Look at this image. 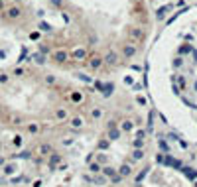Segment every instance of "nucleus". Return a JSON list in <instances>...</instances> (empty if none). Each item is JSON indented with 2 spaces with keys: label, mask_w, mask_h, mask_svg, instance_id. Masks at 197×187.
Returning <instances> with one entry per match:
<instances>
[{
  "label": "nucleus",
  "mask_w": 197,
  "mask_h": 187,
  "mask_svg": "<svg viewBox=\"0 0 197 187\" xmlns=\"http://www.w3.org/2000/svg\"><path fill=\"white\" fill-rule=\"evenodd\" d=\"M144 30L140 28V26H132L128 30V40H130V43H140V41H144Z\"/></svg>",
  "instance_id": "1"
},
{
  "label": "nucleus",
  "mask_w": 197,
  "mask_h": 187,
  "mask_svg": "<svg viewBox=\"0 0 197 187\" xmlns=\"http://www.w3.org/2000/svg\"><path fill=\"white\" fill-rule=\"evenodd\" d=\"M103 57H99V55H91L89 57V63H87V65H89V69H93V71H97V69H101V67H103Z\"/></svg>",
  "instance_id": "2"
},
{
  "label": "nucleus",
  "mask_w": 197,
  "mask_h": 187,
  "mask_svg": "<svg viewBox=\"0 0 197 187\" xmlns=\"http://www.w3.org/2000/svg\"><path fill=\"white\" fill-rule=\"evenodd\" d=\"M136 46L134 43H124V47H122V55H124L126 59H132L134 55H136Z\"/></svg>",
  "instance_id": "3"
},
{
  "label": "nucleus",
  "mask_w": 197,
  "mask_h": 187,
  "mask_svg": "<svg viewBox=\"0 0 197 187\" xmlns=\"http://www.w3.org/2000/svg\"><path fill=\"white\" fill-rule=\"evenodd\" d=\"M53 59H55V63H67V59H69V53L65 49H57L55 53H53Z\"/></svg>",
  "instance_id": "4"
},
{
  "label": "nucleus",
  "mask_w": 197,
  "mask_h": 187,
  "mask_svg": "<svg viewBox=\"0 0 197 187\" xmlns=\"http://www.w3.org/2000/svg\"><path fill=\"white\" fill-rule=\"evenodd\" d=\"M103 61L108 63V65H118V53H116L114 49H111V51L107 53V57L103 59Z\"/></svg>",
  "instance_id": "5"
},
{
  "label": "nucleus",
  "mask_w": 197,
  "mask_h": 187,
  "mask_svg": "<svg viewBox=\"0 0 197 187\" xmlns=\"http://www.w3.org/2000/svg\"><path fill=\"white\" fill-rule=\"evenodd\" d=\"M107 130H108V140H111V142H116L120 138V134H122L118 126H111V128H107Z\"/></svg>",
  "instance_id": "6"
},
{
  "label": "nucleus",
  "mask_w": 197,
  "mask_h": 187,
  "mask_svg": "<svg viewBox=\"0 0 197 187\" xmlns=\"http://www.w3.org/2000/svg\"><path fill=\"white\" fill-rule=\"evenodd\" d=\"M61 160H63V158H61L59 154L52 152V154H49V169H52V171H53V169H57L55 166H57V163H61Z\"/></svg>",
  "instance_id": "7"
},
{
  "label": "nucleus",
  "mask_w": 197,
  "mask_h": 187,
  "mask_svg": "<svg viewBox=\"0 0 197 187\" xmlns=\"http://www.w3.org/2000/svg\"><path fill=\"white\" fill-rule=\"evenodd\" d=\"M112 93H114V83H111V81H108V83H103V91H101V95H103L105 99H108Z\"/></svg>",
  "instance_id": "8"
},
{
  "label": "nucleus",
  "mask_w": 197,
  "mask_h": 187,
  "mask_svg": "<svg viewBox=\"0 0 197 187\" xmlns=\"http://www.w3.org/2000/svg\"><path fill=\"white\" fill-rule=\"evenodd\" d=\"M181 171H183V175L189 179V181H195L197 179V171L193 168H181Z\"/></svg>",
  "instance_id": "9"
},
{
  "label": "nucleus",
  "mask_w": 197,
  "mask_h": 187,
  "mask_svg": "<svg viewBox=\"0 0 197 187\" xmlns=\"http://www.w3.org/2000/svg\"><path fill=\"white\" fill-rule=\"evenodd\" d=\"M101 173H103V175H105L107 179H111V177H114L116 173H118V171H116L114 168H111V166H105L103 169H101Z\"/></svg>",
  "instance_id": "10"
},
{
  "label": "nucleus",
  "mask_w": 197,
  "mask_h": 187,
  "mask_svg": "<svg viewBox=\"0 0 197 187\" xmlns=\"http://www.w3.org/2000/svg\"><path fill=\"white\" fill-rule=\"evenodd\" d=\"M2 173L4 175H14L16 173V163H4L2 166Z\"/></svg>",
  "instance_id": "11"
},
{
  "label": "nucleus",
  "mask_w": 197,
  "mask_h": 187,
  "mask_svg": "<svg viewBox=\"0 0 197 187\" xmlns=\"http://www.w3.org/2000/svg\"><path fill=\"white\" fill-rule=\"evenodd\" d=\"M8 18H12V20H16V18H20L22 16V10L18 8V6H12V8H8Z\"/></svg>",
  "instance_id": "12"
},
{
  "label": "nucleus",
  "mask_w": 197,
  "mask_h": 187,
  "mask_svg": "<svg viewBox=\"0 0 197 187\" xmlns=\"http://www.w3.org/2000/svg\"><path fill=\"white\" fill-rule=\"evenodd\" d=\"M85 57H87V49L85 47H79V49L73 51V59H77V61H81V59H85Z\"/></svg>",
  "instance_id": "13"
},
{
  "label": "nucleus",
  "mask_w": 197,
  "mask_h": 187,
  "mask_svg": "<svg viewBox=\"0 0 197 187\" xmlns=\"http://www.w3.org/2000/svg\"><path fill=\"white\" fill-rule=\"evenodd\" d=\"M28 158H32L30 152H18V154H12L10 156V160H28Z\"/></svg>",
  "instance_id": "14"
},
{
  "label": "nucleus",
  "mask_w": 197,
  "mask_h": 187,
  "mask_svg": "<svg viewBox=\"0 0 197 187\" xmlns=\"http://www.w3.org/2000/svg\"><path fill=\"white\" fill-rule=\"evenodd\" d=\"M144 158V148H134V152H132V160L134 162H140Z\"/></svg>",
  "instance_id": "15"
},
{
  "label": "nucleus",
  "mask_w": 197,
  "mask_h": 187,
  "mask_svg": "<svg viewBox=\"0 0 197 187\" xmlns=\"http://www.w3.org/2000/svg\"><path fill=\"white\" fill-rule=\"evenodd\" d=\"M132 122H130V120H122L120 124H118V128H120V132H130V130H132Z\"/></svg>",
  "instance_id": "16"
},
{
  "label": "nucleus",
  "mask_w": 197,
  "mask_h": 187,
  "mask_svg": "<svg viewBox=\"0 0 197 187\" xmlns=\"http://www.w3.org/2000/svg\"><path fill=\"white\" fill-rule=\"evenodd\" d=\"M38 152H40V156H49V154H52V146H49V144H40Z\"/></svg>",
  "instance_id": "17"
},
{
  "label": "nucleus",
  "mask_w": 197,
  "mask_h": 187,
  "mask_svg": "<svg viewBox=\"0 0 197 187\" xmlns=\"http://www.w3.org/2000/svg\"><path fill=\"white\" fill-rule=\"evenodd\" d=\"M89 169H91V173H95V175H97V173H101L103 166H101L99 162H91V163H89Z\"/></svg>",
  "instance_id": "18"
},
{
  "label": "nucleus",
  "mask_w": 197,
  "mask_h": 187,
  "mask_svg": "<svg viewBox=\"0 0 197 187\" xmlns=\"http://www.w3.org/2000/svg\"><path fill=\"white\" fill-rule=\"evenodd\" d=\"M118 175H120V177H128V175H130V166L122 163V166L118 168Z\"/></svg>",
  "instance_id": "19"
},
{
  "label": "nucleus",
  "mask_w": 197,
  "mask_h": 187,
  "mask_svg": "<svg viewBox=\"0 0 197 187\" xmlns=\"http://www.w3.org/2000/svg\"><path fill=\"white\" fill-rule=\"evenodd\" d=\"M32 59H34L38 65H43V63H46V55H41V53H34V55L30 57V61H32Z\"/></svg>",
  "instance_id": "20"
},
{
  "label": "nucleus",
  "mask_w": 197,
  "mask_h": 187,
  "mask_svg": "<svg viewBox=\"0 0 197 187\" xmlns=\"http://www.w3.org/2000/svg\"><path fill=\"white\" fill-rule=\"evenodd\" d=\"M71 101H73V102H81V101H83V93H81V91H73V93H71Z\"/></svg>",
  "instance_id": "21"
},
{
  "label": "nucleus",
  "mask_w": 197,
  "mask_h": 187,
  "mask_svg": "<svg viewBox=\"0 0 197 187\" xmlns=\"http://www.w3.org/2000/svg\"><path fill=\"white\" fill-rule=\"evenodd\" d=\"M108 146H111V140H108V138H103V140L99 142V146H97V148L101 150V152H105V150H107Z\"/></svg>",
  "instance_id": "22"
},
{
  "label": "nucleus",
  "mask_w": 197,
  "mask_h": 187,
  "mask_svg": "<svg viewBox=\"0 0 197 187\" xmlns=\"http://www.w3.org/2000/svg\"><path fill=\"white\" fill-rule=\"evenodd\" d=\"M26 130L30 132V134H38V132H40V124L32 122V124H28V126H26Z\"/></svg>",
  "instance_id": "23"
},
{
  "label": "nucleus",
  "mask_w": 197,
  "mask_h": 187,
  "mask_svg": "<svg viewBox=\"0 0 197 187\" xmlns=\"http://www.w3.org/2000/svg\"><path fill=\"white\" fill-rule=\"evenodd\" d=\"M22 144H24V140H22L20 134H16V136L12 138V146H14V148H22Z\"/></svg>",
  "instance_id": "24"
},
{
  "label": "nucleus",
  "mask_w": 197,
  "mask_h": 187,
  "mask_svg": "<svg viewBox=\"0 0 197 187\" xmlns=\"http://www.w3.org/2000/svg\"><path fill=\"white\" fill-rule=\"evenodd\" d=\"M193 51V47L189 46V43H183V46L179 47V55H185V53H191Z\"/></svg>",
  "instance_id": "25"
},
{
  "label": "nucleus",
  "mask_w": 197,
  "mask_h": 187,
  "mask_svg": "<svg viewBox=\"0 0 197 187\" xmlns=\"http://www.w3.org/2000/svg\"><path fill=\"white\" fill-rule=\"evenodd\" d=\"M173 83H178L179 89H185V77H179L178 75V77H173Z\"/></svg>",
  "instance_id": "26"
},
{
  "label": "nucleus",
  "mask_w": 197,
  "mask_h": 187,
  "mask_svg": "<svg viewBox=\"0 0 197 187\" xmlns=\"http://www.w3.org/2000/svg\"><path fill=\"white\" fill-rule=\"evenodd\" d=\"M105 181H107V177H105V175H99V173H97V175L93 177V183H97V185H103Z\"/></svg>",
  "instance_id": "27"
},
{
  "label": "nucleus",
  "mask_w": 197,
  "mask_h": 187,
  "mask_svg": "<svg viewBox=\"0 0 197 187\" xmlns=\"http://www.w3.org/2000/svg\"><path fill=\"white\" fill-rule=\"evenodd\" d=\"M55 116L59 118V120H65V118H67V110H65V108H59V110L55 112Z\"/></svg>",
  "instance_id": "28"
},
{
  "label": "nucleus",
  "mask_w": 197,
  "mask_h": 187,
  "mask_svg": "<svg viewBox=\"0 0 197 187\" xmlns=\"http://www.w3.org/2000/svg\"><path fill=\"white\" fill-rule=\"evenodd\" d=\"M40 30H41V32H52V26H49L47 22L41 20V22H40Z\"/></svg>",
  "instance_id": "29"
},
{
  "label": "nucleus",
  "mask_w": 197,
  "mask_h": 187,
  "mask_svg": "<svg viewBox=\"0 0 197 187\" xmlns=\"http://www.w3.org/2000/svg\"><path fill=\"white\" fill-rule=\"evenodd\" d=\"M91 116L93 118H101V116H103V108H93L91 110Z\"/></svg>",
  "instance_id": "30"
},
{
  "label": "nucleus",
  "mask_w": 197,
  "mask_h": 187,
  "mask_svg": "<svg viewBox=\"0 0 197 187\" xmlns=\"http://www.w3.org/2000/svg\"><path fill=\"white\" fill-rule=\"evenodd\" d=\"M97 162L101 163V166H107V162H108V158H107V156H105V154H99V156H97Z\"/></svg>",
  "instance_id": "31"
},
{
  "label": "nucleus",
  "mask_w": 197,
  "mask_h": 187,
  "mask_svg": "<svg viewBox=\"0 0 197 187\" xmlns=\"http://www.w3.org/2000/svg\"><path fill=\"white\" fill-rule=\"evenodd\" d=\"M71 126H73V128H81V126H83V120H81V118H73V120H71Z\"/></svg>",
  "instance_id": "32"
},
{
  "label": "nucleus",
  "mask_w": 197,
  "mask_h": 187,
  "mask_svg": "<svg viewBox=\"0 0 197 187\" xmlns=\"http://www.w3.org/2000/svg\"><path fill=\"white\" fill-rule=\"evenodd\" d=\"M160 150H162V152H170V144H167L166 140H160Z\"/></svg>",
  "instance_id": "33"
},
{
  "label": "nucleus",
  "mask_w": 197,
  "mask_h": 187,
  "mask_svg": "<svg viewBox=\"0 0 197 187\" xmlns=\"http://www.w3.org/2000/svg\"><path fill=\"white\" fill-rule=\"evenodd\" d=\"M148 169H150V168H146L144 171H140V173H138V175H136V181H138V183H140V181H142V179L146 177V173H148Z\"/></svg>",
  "instance_id": "34"
},
{
  "label": "nucleus",
  "mask_w": 197,
  "mask_h": 187,
  "mask_svg": "<svg viewBox=\"0 0 197 187\" xmlns=\"http://www.w3.org/2000/svg\"><path fill=\"white\" fill-rule=\"evenodd\" d=\"M8 73H0V85H6V83H8Z\"/></svg>",
  "instance_id": "35"
},
{
  "label": "nucleus",
  "mask_w": 197,
  "mask_h": 187,
  "mask_svg": "<svg viewBox=\"0 0 197 187\" xmlns=\"http://www.w3.org/2000/svg\"><path fill=\"white\" fill-rule=\"evenodd\" d=\"M77 77H79V79H81V81H83V83H91V81H93V79L89 77V75H83V73H79V75H77Z\"/></svg>",
  "instance_id": "36"
},
{
  "label": "nucleus",
  "mask_w": 197,
  "mask_h": 187,
  "mask_svg": "<svg viewBox=\"0 0 197 187\" xmlns=\"http://www.w3.org/2000/svg\"><path fill=\"white\" fill-rule=\"evenodd\" d=\"M132 146H134V148H144V140H140V138H136Z\"/></svg>",
  "instance_id": "37"
},
{
  "label": "nucleus",
  "mask_w": 197,
  "mask_h": 187,
  "mask_svg": "<svg viewBox=\"0 0 197 187\" xmlns=\"http://www.w3.org/2000/svg\"><path fill=\"white\" fill-rule=\"evenodd\" d=\"M136 138L144 140V138H146V130H142V128H140V130H136Z\"/></svg>",
  "instance_id": "38"
},
{
  "label": "nucleus",
  "mask_w": 197,
  "mask_h": 187,
  "mask_svg": "<svg viewBox=\"0 0 197 187\" xmlns=\"http://www.w3.org/2000/svg\"><path fill=\"white\" fill-rule=\"evenodd\" d=\"M181 65H183V59H181V57H176V59H173V67H181Z\"/></svg>",
  "instance_id": "39"
},
{
  "label": "nucleus",
  "mask_w": 197,
  "mask_h": 187,
  "mask_svg": "<svg viewBox=\"0 0 197 187\" xmlns=\"http://www.w3.org/2000/svg\"><path fill=\"white\" fill-rule=\"evenodd\" d=\"M49 51H52V49H49L47 46H40V53H41V55H46V53H49Z\"/></svg>",
  "instance_id": "40"
},
{
  "label": "nucleus",
  "mask_w": 197,
  "mask_h": 187,
  "mask_svg": "<svg viewBox=\"0 0 197 187\" xmlns=\"http://www.w3.org/2000/svg\"><path fill=\"white\" fill-rule=\"evenodd\" d=\"M46 83H47V85H53V83H55V77H53V75H47V77H46Z\"/></svg>",
  "instance_id": "41"
},
{
  "label": "nucleus",
  "mask_w": 197,
  "mask_h": 187,
  "mask_svg": "<svg viewBox=\"0 0 197 187\" xmlns=\"http://www.w3.org/2000/svg\"><path fill=\"white\" fill-rule=\"evenodd\" d=\"M95 89H97V91H103V81H95Z\"/></svg>",
  "instance_id": "42"
},
{
  "label": "nucleus",
  "mask_w": 197,
  "mask_h": 187,
  "mask_svg": "<svg viewBox=\"0 0 197 187\" xmlns=\"http://www.w3.org/2000/svg\"><path fill=\"white\" fill-rule=\"evenodd\" d=\"M124 83L126 85H134V77H130V75H128V77H124Z\"/></svg>",
  "instance_id": "43"
},
{
  "label": "nucleus",
  "mask_w": 197,
  "mask_h": 187,
  "mask_svg": "<svg viewBox=\"0 0 197 187\" xmlns=\"http://www.w3.org/2000/svg\"><path fill=\"white\" fill-rule=\"evenodd\" d=\"M164 158H166L164 154H156V162H158V163H164Z\"/></svg>",
  "instance_id": "44"
},
{
  "label": "nucleus",
  "mask_w": 197,
  "mask_h": 187,
  "mask_svg": "<svg viewBox=\"0 0 197 187\" xmlns=\"http://www.w3.org/2000/svg\"><path fill=\"white\" fill-rule=\"evenodd\" d=\"M136 102L138 104H146V99H144V96H136Z\"/></svg>",
  "instance_id": "45"
},
{
  "label": "nucleus",
  "mask_w": 197,
  "mask_h": 187,
  "mask_svg": "<svg viewBox=\"0 0 197 187\" xmlns=\"http://www.w3.org/2000/svg\"><path fill=\"white\" fill-rule=\"evenodd\" d=\"M38 37H40V34H38V32H34V34H30V40H38Z\"/></svg>",
  "instance_id": "46"
},
{
  "label": "nucleus",
  "mask_w": 197,
  "mask_h": 187,
  "mask_svg": "<svg viewBox=\"0 0 197 187\" xmlns=\"http://www.w3.org/2000/svg\"><path fill=\"white\" fill-rule=\"evenodd\" d=\"M172 89H173V93H176V95H179V87H178V85L172 83Z\"/></svg>",
  "instance_id": "47"
},
{
  "label": "nucleus",
  "mask_w": 197,
  "mask_h": 187,
  "mask_svg": "<svg viewBox=\"0 0 197 187\" xmlns=\"http://www.w3.org/2000/svg\"><path fill=\"white\" fill-rule=\"evenodd\" d=\"M14 75H24V71H22L20 67H16V69H14Z\"/></svg>",
  "instance_id": "48"
},
{
  "label": "nucleus",
  "mask_w": 197,
  "mask_h": 187,
  "mask_svg": "<svg viewBox=\"0 0 197 187\" xmlns=\"http://www.w3.org/2000/svg\"><path fill=\"white\" fill-rule=\"evenodd\" d=\"M132 87H134V89H136V91H140V89H142V83H134V85H132Z\"/></svg>",
  "instance_id": "49"
},
{
  "label": "nucleus",
  "mask_w": 197,
  "mask_h": 187,
  "mask_svg": "<svg viewBox=\"0 0 197 187\" xmlns=\"http://www.w3.org/2000/svg\"><path fill=\"white\" fill-rule=\"evenodd\" d=\"M6 163V158H2V156H0V166H4Z\"/></svg>",
  "instance_id": "50"
},
{
  "label": "nucleus",
  "mask_w": 197,
  "mask_h": 187,
  "mask_svg": "<svg viewBox=\"0 0 197 187\" xmlns=\"http://www.w3.org/2000/svg\"><path fill=\"white\" fill-rule=\"evenodd\" d=\"M193 89H195V93H197V79H195V83H193Z\"/></svg>",
  "instance_id": "51"
},
{
  "label": "nucleus",
  "mask_w": 197,
  "mask_h": 187,
  "mask_svg": "<svg viewBox=\"0 0 197 187\" xmlns=\"http://www.w3.org/2000/svg\"><path fill=\"white\" fill-rule=\"evenodd\" d=\"M195 187H197V179H195Z\"/></svg>",
  "instance_id": "52"
},
{
  "label": "nucleus",
  "mask_w": 197,
  "mask_h": 187,
  "mask_svg": "<svg viewBox=\"0 0 197 187\" xmlns=\"http://www.w3.org/2000/svg\"><path fill=\"white\" fill-rule=\"evenodd\" d=\"M0 150H2V144H0Z\"/></svg>",
  "instance_id": "53"
},
{
  "label": "nucleus",
  "mask_w": 197,
  "mask_h": 187,
  "mask_svg": "<svg viewBox=\"0 0 197 187\" xmlns=\"http://www.w3.org/2000/svg\"><path fill=\"white\" fill-rule=\"evenodd\" d=\"M16 2H22V0H16Z\"/></svg>",
  "instance_id": "54"
}]
</instances>
